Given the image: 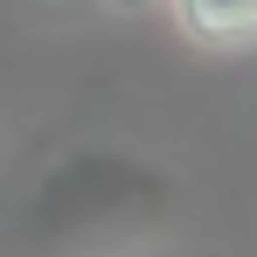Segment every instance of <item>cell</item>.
Returning a JSON list of instances; mask_svg holds the SVG:
<instances>
[{"instance_id": "6da1fadb", "label": "cell", "mask_w": 257, "mask_h": 257, "mask_svg": "<svg viewBox=\"0 0 257 257\" xmlns=\"http://www.w3.org/2000/svg\"><path fill=\"white\" fill-rule=\"evenodd\" d=\"M167 202V181L146 167H132V160H111L104 153V167H97V202H90L84 188V167L70 160V167L49 174V188L35 195V243H90V229H146V215H160Z\"/></svg>"}, {"instance_id": "7a4b0ae2", "label": "cell", "mask_w": 257, "mask_h": 257, "mask_svg": "<svg viewBox=\"0 0 257 257\" xmlns=\"http://www.w3.org/2000/svg\"><path fill=\"white\" fill-rule=\"evenodd\" d=\"M160 7L209 56H250L257 49V0H160Z\"/></svg>"}]
</instances>
